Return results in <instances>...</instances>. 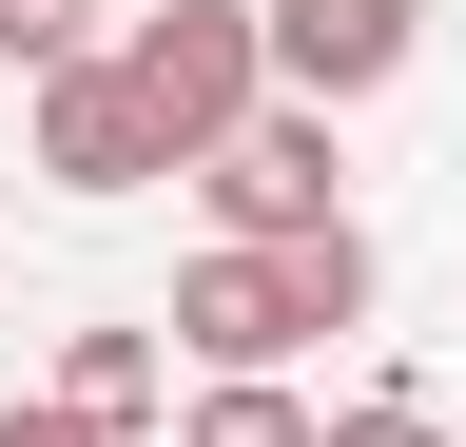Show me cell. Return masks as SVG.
<instances>
[{
  "mask_svg": "<svg viewBox=\"0 0 466 447\" xmlns=\"http://www.w3.org/2000/svg\"><path fill=\"white\" fill-rule=\"evenodd\" d=\"M78 59H116V0H0V78H78Z\"/></svg>",
  "mask_w": 466,
  "mask_h": 447,
  "instance_id": "obj_7",
  "label": "cell"
},
{
  "mask_svg": "<svg viewBox=\"0 0 466 447\" xmlns=\"http://www.w3.org/2000/svg\"><path fill=\"white\" fill-rule=\"evenodd\" d=\"M116 20H156V0H116Z\"/></svg>",
  "mask_w": 466,
  "mask_h": 447,
  "instance_id": "obj_11",
  "label": "cell"
},
{
  "mask_svg": "<svg viewBox=\"0 0 466 447\" xmlns=\"http://www.w3.org/2000/svg\"><path fill=\"white\" fill-rule=\"evenodd\" d=\"M39 176L116 214V195H156V176H175V137L137 117V78H116V59H78V78H39Z\"/></svg>",
  "mask_w": 466,
  "mask_h": 447,
  "instance_id": "obj_5",
  "label": "cell"
},
{
  "mask_svg": "<svg viewBox=\"0 0 466 447\" xmlns=\"http://www.w3.org/2000/svg\"><path fill=\"white\" fill-rule=\"evenodd\" d=\"M116 78H137V117L175 137V176H214L233 137L272 117V0H156V20H116Z\"/></svg>",
  "mask_w": 466,
  "mask_h": 447,
  "instance_id": "obj_2",
  "label": "cell"
},
{
  "mask_svg": "<svg viewBox=\"0 0 466 447\" xmlns=\"http://www.w3.org/2000/svg\"><path fill=\"white\" fill-rule=\"evenodd\" d=\"M370 311V234H311V253H195L175 272V350H195L214 389H291V350L311 330Z\"/></svg>",
  "mask_w": 466,
  "mask_h": 447,
  "instance_id": "obj_1",
  "label": "cell"
},
{
  "mask_svg": "<svg viewBox=\"0 0 466 447\" xmlns=\"http://www.w3.org/2000/svg\"><path fill=\"white\" fill-rule=\"evenodd\" d=\"M0 447H116V428H78V409L39 389V409H0Z\"/></svg>",
  "mask_w": 466,
  "mask_h": 447,
  "instance_id": "obj_10",
  "label": "cell"
},
{
  "mask_svg": "<svg viewBox=\"0 0 466 447\" xmlns=\"http://www.w3.org/2000/svg\"><path fill=\"white\" fill-rule=\"evenodd\" d=\"M175 447H330V409H311V389H195Z\"/></svg>",
  "mask_w": 466,
  "mask_h": 447,
  "instance_id": "obj_8",
  "label": "cell"
},
{
  "mask_svg": "<svg viewBox=\"0 0 466 447\" xmlns=\"http://www.w3.org/2000/svg\"><path fill=\"white\" fill-rule=\"evenodd\" d=\"M58 409L78 428H156L175 409V330H58Z\"/></svg>",
  "mask_w": 466,
  "mask_h": 447,
  "instance_id": "obj_6",
  "label": "cell"
},
{
  "mask_svg": "<svg viewBox=\"0 0 466 447\" xmlns=\"http://www.w3.org/2000/svg\"><path fill=\"white\" fill-rule=\"evenodd\" d=\"M195 195H214V253H311V234H350V156H330L311 97H272V117L233 137Z\"/></svg>",
  "mask_w": 466,
  "mask_h": 447,
  "instance_id": "obj_3",
  "label": "cell"
},
{
  "mask_svg": "<svg viewBox=\"0 0 466 447\" xmlns=\"http://www.w3.org/2000/svg\"><path fill=\"white\" fill-rule=\"evenodd\" d=\"M330 447H447V428L408 409V389H370V409H330Z\"/></svg>",
  "mask_w": 466,
  "mask_h": 447,
  "instance_id": "obj_9",
  "label": "cell"
},
{
  "mask_svg": "<svg viewBox=\"0 0 466 447\" xmlns=\"http://www.w3.org/2000/svg\"><path fill=\"white\" fill-rule=\"evenodd\" d=\"M408 59H428V0H272V78L311 97V117H350V97H389Z\"/></svg>",
  "mask_w": 466,
  "mask_h": 447,
  "instance_id": "obj_4",
  "label": "cell"
}]
</instances>
